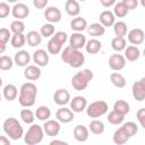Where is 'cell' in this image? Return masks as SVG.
<instances>
[{
    "instance_id": "cell-1",
    "label": "cell",
    "mask_w": 145,
    "mask_h": 145,
    "mask_svg": "<svg viewBox=\"0 0 145 145\" xmlns=\"http://www.w3.org/2000/svg\"><path fill=\"white\" fill-rule=\"evenodd\" d=\"M37 95V87L32 82H26L20 86L18 102L24 108H31L34 105Z\"/></svg>"
},
{
    "instance_id": "cell-2",
    "label": "cell",
    "mask_w": 145,
    "mask_h": 145,
    "mask_svg": "<svg viewBox=\"0 0 145 145\" xmlns=\"http://www.w3.org/2000/svg\"><path fill=\"white\" fill-rule=\"evenodd\" d=\"M61 60L72 68H79L85 62V56L80 50L74 49L68 45L61 51Z\"/></svg>"
},
{
    "instance_id": "cell-3",
    "label": "cell",
    "mask_w": 145,
    "mask_h": 145,
    "mask_svg": "<svg viewBox=\"0 0 145 145\" xmlns=\"http://www.w3.org/2000/svg\"><path fill=\"white\" fill-rule=\"evenodd\" d=\"M2 128L5 134L12 140H18L24 136V129L16 118H7L2 123Z\"/></svg>"
},
{
    "instance_id": "cell-4",
    "label": "cell",
    "mask_w": 145,
    "mask_h": 145,
    "mask_svg": "<svg viewBox=\"0 0 145 145\" xmlns=\"http://www.w3.org/2000/svg\"><path fill=\"white\" fill-rule=\"evenodd\" d=\"M94 78V74L91 69H82L80 71L76 72L71 78V86L76 91H84L89 82H92Z\"/></svg>"
},
{
    "instance_id": "cell-5",
    "label": "cell",
    "mask_w": 145,
    "mask_h": 145,
    "mask_svg": "<svg viewBox=\"0 0 145 145\" xmlns=\"http://www.w3.org/2000/svg\"><path fill=\"white\" fill-rule=\"evenodd\" d=\"M44 134L45 133H44L43 126L32 123L31 127L28 128L27 133L24 136V142L27 145H36V144H40L43 140V138H44Z\"/></svg>"
},
{
    "instance_id": "cell-6",
    "label": "cell",
    "mask_w": 145,
    "mask_h": 145,
    "mask_svg": "<svg viewBox=\"0 0 145 145\" xmlns=\"http://www.w3.org/2000/svg\"><path fill=\"white\" fill-rule=\"evenodd\" d=\"M86 114L89 117V118H100L102 116H104L105 113H108L109 111V105L105 101H102V100H99V101H94L92 102L91 104H87V108H86Z\"/></svg>"
},
{
    "instance_id": "cell-7",
    "label": "cell",
    "mask_w": 145,
    "mask_h": 145,
    "mask_svg": "<svg viewBox=\"0 0 145 145\" xmlns=\"http://www.w3.org/2000/svg\"><path fill=\"white\" fill-rule=\"evenodd\" d=\"M126 58L125 56L120 54L119 52L113 53L110 56L109 58V67L113 70V71H120L126 67Z\"/></svg>"
},
{
    "instance_id": "cell-8",
    "label": "cell",
    "mask_w": 145,
    "mask_h": 145,
    "mask_svg": "<svg viewBox=\"0 0 145 145\" xmlns=\"http://www.w3.org/2000/svg\"><path fill=\"white\" fill-rule=\"evenodd\" d=\"M127 39L133 45H140L145 40V32L140 28H133L128 32Z\"/></svg>"
},
{
    "instance_id": "cell-9",
    "label": "cell",
    "mask_w": 145,
    "mask_h": 145,
    "mask_svg": "<svg viewBox=\"0 0 145 145\" xmlns=\"http://www.w3.org/2000/svg\"><path fill=\"white\" fill-rule=\"evenodd\" d=\"M86 42H87L86 36L82 32H75L69 37V45L74 49H77V50L85 48Z\"/></svg>"
},
{
    "instance_id": "cell-10",
    "label": "cell",
    "mask_w": 145,
    "mask_h": 145,
    "mask_svg": "<svg viewBox=\"0 0 145 145\" xmlns=\"http://www.w3.org/2000/svg\"><path fill=\"white\" fill-rule=\"evenodd\" d=\"M11 15L14 18L23 20V19L27 18V16L29 15V8L27 7V5L22 3V2L15 3L14 7L11 8Z\"/></svg>"
},
{
    "instance_id": "cell-11",
    "label": "cell",
    "mask_w": 145,
    "mask_h": 145,
    "mask_svg": "<svg viewBox=\"0 0 145 145\" xmlns=\"http://www.w3.org/2000/svg\"><path fill=\"white\" fill-rule=\"evenodd\" d=\"M60 128H61L60 127V121L52 120V119H49V120L44 121V125H43V129H44L45 135H48L50 137L57 136L60 133Z\"/></svg>"
},
{
    "instance_id": "cell-12",
    "label": "cell",
    "mask_w": 145,
    "mask_h": 145,
    "mask_svg": "<svg viewBox=\"0 0 145 145\" xmlns=\"http://www.w3.org/2000/svg\"><path fill=\"white\" fill-rule=\"evenodd\" d=\"M53 100H54V103L57 105H60V106H63L68 103H70V93L65 89V88H59L54 92L53 94Z\"/></svg>"
},
{
    "instance_id": "cell-13",
    "label": "cell",
    "mask_w": 145,
    "mask_h": 145,
    "mask_svg": "<svg viewBox=\"0 0 145 145\" xmlns=\"http://www.w3.org/2000/svg\"><path fill=\"white\" fill-rule=\"evenodd\" d=\"M56 118L58 121L62 122V123H69L74 120L75 118V114H74V111L71 109H68V108H60L57 110L56 112Z\"/></svg>"
},
{
    "instance_id": "cell-14",
    "label": "cell",
    "mask_w": 145,
    "mask_h": 145,
    "mask_svg": "<svg viewBox=\"0 0 145 145\" xmlns=\"http://www.w3.org/2000/svg\"><path fill=\"white\" fill-rule=\"evenodd\" d=\"M44 18H45L49 23H52V24L59 23V22L61 20V11H60V9H59L58 7L50 6V7L45 8Z\"/></svg>"
},
{
    "instance_id": "cell-15",
    "label": "cell",
    "mask_w": 145,
    "mask_h": 145,
    "mask_svg": "<svg viewBox=\"0 0 145 145\" xmlns=\"http://www.w3.org/2000/svg\"><path fill=\"white\" fill-rule=\"evenodd\" d=\"M32 58H33L34 63L37 65L39 67H45V66H48L49 60H50L49 53H48L45 50H43V49H37V50H35V51L33 52V57H32Z\"/></svg>"
},
{
    "instance_id": "cell-16",
    "label": "cell",
    "mask_w": 145,
    "mask_h": 145,
    "mask_svg": "<svg viewBox=\"0 0 145 145\" xmlns=\"http://www.w3.org/2000/svg\"><path fill=\"white\" fill-rule=\"evenodd\" d=\"M41 67H39L37 65H28L24 69V77L31 82L37 80L41 77Z\"/></svg>"
},
{
    "instance_id": "cell-17",
    "label": "cell",
    "mask_w": 145,
    "mask_h": 145,
    "mask_svg": "<svg viewBox=\"0 0 145 145\" xmlns=\"http://www.w3.org/2000/svg\"><path fill=\"white\" fill-rule=\"evenodd\" d=\"M86 108H87L86 97H84L82 95H77V96H75L70 100V109L74 112H76V113L83 112L84 110H86Z\"/></svg>"
},
{
    "instance_id": "cell-18",
    "label": "cell",
    "mask_w": 145,
    "mask_h": 145,
    "mask_svg": "<svg viewBox=\"0 0 145 145\" xmlns=\"http://www.w3.org/2000/svg\"><path fill=\"white\" fill-rule=\"evenodd\" d=\"M74 138L77 140V142H80V143H84L88 139V136H89V129L84 126V125H77L75 128H74Z\"/></svg>"
},
{
    "instance_id": "cell-19",
    "label": "cell",
    "mask_w": 145,
    "mask_h": 145,
    "mask_svg": "<svg viewBox=\"0 0 145 145\" xmlns=\"http://www.w3.org/2000/svg\"><path fill=\"white\" fill-rule=\"evenodd\" d=\"M14 61L18 67H24L25 68L26 66H28V63L31 61V54L26 50H19L17 53H15Z\"/></svg>"
},
{
    "instance_id": "cell-20",
    "label": "cell",
    "mask_w": 145,
    "mask_h": 145,
    "mask_svg": "<svg viewBox=\"0 0 145 145\" xmlns=\"http://www.w3.org/2000/svg\"><path fill=\"white\" fill-rule=\"evenodd\" d=\"M100 23L104 26V27H111L113 26V24L116 23V16L113 14V11L110 10H104L100 14Z\"/></svg>"
},
{
    "instance_id": "cell-21",
    "label": "cell",
    "mask_w": 145,
    "mask_h": 145,
    "mask_svg": "<svg viewBox=\"0 0 145 145\" xmlns=\"http://www.w3.org/2000/svg\"><path fill=\"white\" fill-rule=\"evenodd\" d=\"M66 12L71 17H77L80 12V6L78 0H67L65 3Z\"/></svg>"
},
{
    "instance_id": "cell-22",
    "label": "cell",
    "mask_w": 145,
    "mask_h": 145,
    "mask_svg": "<svg viewBox=\"0 0 145 145\" xmlns=\"http://www.w3.org/2000/svg\"><path fill=\"white\" fill-rule=\"evenodd\" d=\"M140 57V50L138 49L137 45H128L125 49V58L127 61L134 62L136 60H138V58Z\"/></svg>"
},
{
    "instance_id": "cell-23",
    "label": "cell",
    "mask_w": 145,
    "mask_h": 145,
    "mask_svg": "<svg viewBox=\"0 0 145 145\" xmlns=\"http://www.w3.org/2000/svg\"><path fill=\"white\" fill-rule=\"evenodd\" d=\"M87 26H88L87 20L84 17H80V16L74 17L70 22V27L75 32H83V31L87 29Z\"/></svg>"
},
{
    "instance_id": "cell-24",
    "label": "cell",
    "mask_w": 145,
    "mask_h": 145,
    "mask_svg": "<svg viewBox=\"0 0 145 145\" xmlns=\"http://www.w3.org/2000/svg\"><path fill=\"white\" fill-rule=\"evenodd\" d=\"M2 94H3V97L7 101L11 102V101H14V100L17 99V96H18V89H17V87L14 84H7L3 87V89H2Z\"/></svg>"
},
{
    "instance_id": "cell-25",
    "label": "cell",
    "mask_w": 145,
    "mask_h": 145,
    "mask_svg": "<svg viewBox=\"0 0 145 145\" xmlns=\"http://www.w3.org/2000/svg\"><path fill=\"white\" fill-rule=\"evenodd\" d=\"M130 136L120 127L118 128L114 133H113V136H112V139H113V143L117 144V145H122L125 143H127L129 140Z\"/></svg>"
},
{
    "instance_id": "cell-26",
    "label": "cell",
    "mask_w": 145,
    "mask_h": 145,
    "mask_svg": "<svg viewBox=\"0 0 145 145\" xmlns=\"http://www.w3.org/2000/svg\"><path fill=\"white\" fill-rule=\"evenodd\" d=\"M131 93H133V97L138 101V102H142L145 100V88L142 86V84L138 82H135L133 84V87H131Z\"/></svg>"
},
{
    "instance_id": "cell-27",
    "label": "cell",
    "mask_w": 145,
    "mask_h": 145,
    "mask_svg": "<svg viewBox=\"0 0 145 145\" xmlns=\"http://www.w3.org/2000/svg\"><path fill=\"white\" fill-rule=\"evenodd\" d=\"M42 37L43 36L41 35L40 32H37V31H29L27 33V35H26V41H27V44L29 46L34 48V46H37V45L41 44Z\"/></svg>"
},
{
    "instance_id": "cell-28",
    "label": "cell",
    "mask_w": 145,
    "mask_h": 145,
    "mask_svg": "<svg viewBox=\"0 0 145 145\" xmlns=\"http://www.w3.org/2000/svg\"><path fill=\"white\" fill-rule=\"evenodd\" d=\"M101 49H102V43L97 39H91L86 42L85 50L89 54H96V53L100 52Z\"/></svg>"
},
{
    "instance_id": "cell-29",
    "label": "cell",
    "mask_w": 145,
    "mask_h": 145,
    "mask_svg": "<svg viewBox=\"0 0 145 145\" xmlns=\"http://www.w3.org/2000/svg\"><path fill=\"white\" fill-rule=\"evenodd\" d=\"M87 33L91 36H102L105 33V27L101 23H93L87 26Z\"/></svg>"
},
{
    "instance_id": "cell-30",
    "label": "cell",
    "mask_w": 145,
    "mask_h": 145,
    "mask_svg": "<svg viewBox=\"0 0 145 145\" xmlns=\"http://www.w3.org/2000/svg\"><path fill=\"white\" fill-rule=\"evenodd\" d=\"M62 46H63V45H62L59 41H57L53 36L49 40V42H48V44H46L48 52H49L50 54H53V56L59 54V53L62 51Z\"/></svg>"
},
{
    "instance_id": "cell-31",
    "label": "cell",
    "mask_w": 145,
    "mask_h": 145,
    "mask_svg": "<svg viewBox=\"0 0 145 145\" xmlns=\"http://www.w3.org/2000/svg\"><path fill=\"white\" fill-rule=\"evenodd\" d=\"M26 35H24V33H16V34H12L11 36V40H10V44L12 48L15 49H20L25 45L26 43Z\"/></svg>"
},
{
    "instance_id": "cell-32",
    "label": "cell",
    "mask_w": 145,
    "mask_h": 145,
    "mask_svg": "<svg viewBox=\"0 0 145 145\" xmlns=\"http://www.w3.org/2000/svg\"><path fill=\"white\" fill-rule=\"evenodd\" d=\"M113 110H114L116 112L122 114V116H126V114H128L129 111H130V105H129V103H128L127 101H125V100H118V101H116L114 104H113Z\"/></svg>"
},
{
    "instance_id": "cell-33",
    "label": "cell",
    "mask_w": 145,
    "mask_h": 145,
    "mask_svg": "<svg viewBox=\"0 0 145 145\" xmlns=\"http://www.w3.org/2000/svg\"><path fill=\"white\" fill-rule=\"evenodd\" d=\"M35 117H36V119H39L41 121H46L51 117V110L46 105H40L35 110Z\"/></svg>"
},
{
    "instance_id": "cell-34",
    "label": "cell",
    "mask_w": 145,
    "mask_h": 145,
    "mask_svg": "<svg viewBox=\"0 0 145 145\" xmlns=\"http://www.w3.org/2000/svg\"><path fill=\"white\" fill-rule=\"evenodd\" d=\"M88 129H89V131H91L92 134H94V135H101V134L104 133L105 127H104V123H103L101 120L94 119V120H92V121L89 122Z\"/></svg>"
},
{
    "instance_id": "cell-35",
    "label": "cell",
    "mask_w": 145,
    "mask_h": 145,
    "mask_svg": "<svg viewBox=\"0 0 145 145\" xmlns=\"http://www.w3.org/2000/svg\"><path fill=\"white\" fill-rule=\"evenodd\" d=\"M111 46L116 52H121L125 51V49L127 48V41L125 40V37L121 36H116L112 39L111 41Z\"/></svg>"
},
{
    "instance_id": "cell-36",
    "label": "cell",
    "mask_w": 145,
    "mask_h": 145,
    "mask_svg": "<svg viewBox=\"0 0 145 145\" xmlns=\"http://www.w3.org/2000/svg\"><path fill=\"white\" fill-rule=\"evenodd\" d=\"M128 12H129V9H128V7H127L122 1L117 2V3L113 6V14H114V16L118 17V18H123V17H126V16L128 15Z\"/></svg>"
},
{
    "instance_id": "cell-37",
    "label": "cell",
    "mask_w": 145,
    "mask_h": 145,
    "mask_svg": "<svg viewBox=\"0 0 145 145\" xmlns=\"http://www.w3.org/2000/svg\"><path fill=\"white\" fill-rule=\"evenodd\" d=\"M110 82L112 83L113 86L118 88H123L126 86V78L120 74V72H112L110 75Z\"/></svg>"
},
{
    "instance_id": "cell-38",
    "label": "cell",
    "mask_w": 145,
    "mask_h": 145,
    "mask_svg": "<svg viewBox=\"0 0 145 145\" xmlns=\"http://www.w3.org/2000/svg\"><path fill=\"white\" fill-rule=\"evenodd\" d=\"M113 32L116 34V36H121V37H125L127 34H128V27H127V24L125 22H116L113 24Z\"/></svg>"
},
{
    "instance_id": "cell-39",
    "label": "cell",
    "mask_w": 145,
    "mask_h": 145,
    "mask_svg": "<svg viewBox=\"0 0 145 145\" xmlns=\"http://www.w3.org/2000/svg\"><path fill=\"white\" fill-rule=\"evenodd\" d=\"M20 119L23 120V122L27 123V125H32L35 120V112H33L31 109L26 108V109H23L20 110Z\"/></svg>"
},
{
    "instance_id": "cell-40",
    "label": "cell",
    "mask_w": 145,
    "mask_h": 145,
    "mask_svg": "<svg viewBox=\"0 0 145 145\" xmlns=\"http://www.w3.org/2000/svg\"><path fill=\"white\" fill-rule=\"evenodd\" d=\"M106 120L111 123V125H121L125 120V116L116 112L114 110H112L111 112H109L108 117H106Z\"/></svg>"
},
{
    "instance_id": "cell-41",
    "label": "cell",
    "mask_w": 145,
    "mask_h": 145,
    "mask_svg": "<svg viewBox=\"0 0 145 145\" xmlns=\"http://www.w3.org/2000/svg\"><path fill=\"white\" fill-rule=\"evenodd\" d=\"M121 128L130 136V137H133V136H135L136 134H137V131H138V126L135 123V122H133V121H127V122H122V125H121Z\"/></svg>"
},
{
    "instance_id": "cell-42",
    "label": "cell",
    "mask_w": 145,
    "mask_h": 145,
    "mask_svg": "<svg viewBox=\"0 0 145 145\" xmlns=\"http://www.w3.org/2000/svg\"><path fill=\"white\" fill-rule=\"evenodd\" d=\"M14 63H15V61L10 57H8V56H1L0 57V69L1 70H3V71L10 70L12 68Z\"/></svg>"
},
{
    "instance_id": "cell-43",
    "label": "cell",
    "mask_w": 145,
    "mask_h": 145,
    "mask_svg": "<svg viewBox=\"0 0 145 145\" xmlns=\"http://www.w3.org/2000/svg\"><path fill=\"white\" fill-rule=\"evenodd\" d=\"M40 33L43 37H52L53 34L56 33L54 32V25L52 23H48V24L42 25V27L40 29Z\"/></svg>"
},
{
    "instance_id": "cell-44",
    "label": "cell",
    "mask_w": 145,
    "mask_h": 145,
    "mask_svg": "<svg viewBox=\"0 0 145 145\" xmlns=\"http://www.w3.org/2000/svg\"><path fill=\"white\" fill-rule=\"evenodd\" d=\"M10 31L12 32V34L16 33H24L25 31V24L23 23V20L20 19H15L11 22L10 24Z\"/></svg>"
},
{
    "instance_id": "cell-45",
    "label": "cell",
    "mask_w": 145,
    "mask_h": 145,
    "mask_svg": "<svg viewBox=\"0 0 145 145\" xmlns=\"http://www.w3.org/2000/svg\"><path fill=\"white\" fill-rule=\"evenodd\" d=\"M11 31H9L6 27H2L0 29V45H6L9 40H11Z\"/></svg>"
},
{
    "instance_id": "cell-46",
    "label": "cell",
    "mask_w": 145,
    "mask_h": 145,
    "mask_svg": "<svg viewBox=\"0 0 145 145\" xmlns=\"http://www.w3.org/2000/svg\"><path fill=\"white\" fill-rule=\"evenodd\" d=\"M11 12V8L7 2H0V18H6Z\"/></svg>"
},
{
    "instance_id": "cell-47",
    "label": "cell",
    "mask_w": 145,
    "mask_h": 145,
    "mask_svg": "<svg viewBox=\"0 0 145 145\" xmlns=\"http://www.w3.org/2000/svg\"><path fill=\"white\" fill-rule=\"evenodd\" d=\"M53 37L57 40V41H59L62 45L67 42V40H68V35H67V33L66 32H62V31H59V32H56L54 34H53Z\"/></svg>"
},
{
    "instance_id": "cell-48",
    "label": "cell",
    "mask_w": 145,
    "mask_h": 145,
    "mask_svg": "<svg viewBox=\"0 0 145 145\" xmlns=\"http://www.w3.org/2000/svg\"><path fill=\"white\" fill-rule=\"evenodd\" d=\"M136 118H137L139 125L145 129V108L138 109V111L136 112Z\"/></svg>"
},
{
    "instance_id": "cell-49",
    "label": "cell",
    "mask_w": 145,
    "mask_h": 145,
    "mask_svg": "<svg viewBox=\"0 0 145 145\" xmlns=\"http://www.w3.org/2000/svg\"><path fill=\"white\" fill-rule=\"evenodd\" d=\"M122 2L128 7L129 10H134L137 8L138 3H139V0H122Z\"/></svg>"
},
{
    "instance_id": "cell-50",
    "label": "cell",
    "mask_w": 145,
    "mask_h": 145,
    "mask_svg": "<svg viewBox=\"0 0 145 145\" xmlns=\"http://www.w3.org/2000/svg\"><path fill=\"white\" fill-rule=\"evenodd\" d=\"M49 0H33V6L36 9H43L48 6Z\"/></svg>"
},
{
    "instance_id": "cell-51",
    "label": "cell",
    "mask_w": 145,
    "mask_h": 145,
    "mask_svg": "<svg viewBox=\"0 0 145 145\" xmlns=\"http://www.w3.org/2000/svg\"><path fill=\"white\" fill-rule=\"evenodd\" d=\"M100 3L104 8H110V7H113L117 3V0H100Z\"/></svg>"
},
{
    "instance_id": "cell-52",
    "label": "cell",
    "mask_w": 145,
    "mask_h": 145,
    "mask_svg": "<svg viewBox=\"0 0 145 145\" xmlns=\"http://www.w3.org/2000/svg\"><path fill=\"white\" fill-rule=\"evenodd\" d=\"M0 145H10V142L7 136H0Z\"/></svg>"
},
{
    "instance_id": "cell-53",
    "label": "cell",
    "mask_w": 145,
    "mask_h": 145,
    "mask_svg": "<svg viewBox=\"0 0 145 145\" xmlns=\"http://www.w3.org/2000/svg\"><path fill=\"white\" fill-rule=\"evenodd\" d=\"M53 144H63V145H66V144H67V142L59 140V139H53V140H51V142H50V145H53Z\"/></svg>"
},
{
    "instance_id": "cell-54",
    "label": "cell",
    "mask_w": 145,
    "mask_h": 145,
    "mask_svg": "<svg viewBox=\"0 0 145 145\" xmlns=\"http://www.w3.org/2000/svg\"><path fill=\"white\" fill-rule=\"evenodd\" d=\"M139 83L142 84V86L145 88V77H142L140 79H139Z\"/></svg>"
},
{
    "instance_id": "cell-55",
    "label": "cell",
    "mask_w": 145,
    "mask_h": 145,
    "mask_svg": "<svg viewBox=\"0 0 145 145\" xmlns=\"http://www.w3.org/2000/svg\"><path fill=\"white\" fill-rule=\"evenodd\" d=\"M139 3L145 8V0H139Z\"/></svg>"
},
{
    "instance_id": "cell-56",
    "label": "cell",
    "mask_w": 145,
    "mask_h": 145,
    "mask_svg": "<svg viewBox=\"0 0 145 145\" xmlns=\"http://www.w3.org/2000/svg\"><path fill=\"white\" fill-rule=\"evenodd\" d=\"M6 1H7V2H11V3H16L18 0H6Z\"/></svg>"
},
{
    "instance_id": "cell-57",
    "label": "cell",
    "mask_w": 145,
    "mask_h": 145,
    "mask_svg": "<svg viewBox=\"0 0 145 145\" xmlns=\"http://www.w3.org/2000/svg\"><path fill=\"white\" fill-rule=\"evenodd\" d=\"M143 57H144V59H145V49L143 50Z\"/></svg>"
},
{
    "instance_id": "cell-58",
    "label": "cell",
    "mask_w": 145,
    "mask_h": 145,
    "mask_svg": "<svg viewBox=\"0 0 145 145\" xmlns=\"http://www.w3.org/2000/svg\"><path fill=\"white\" fill-rule=\"evenodd\" d=\"M78 1H82V2H84V1H86V0H78Z\"/></svg>"
}]
</instances>
